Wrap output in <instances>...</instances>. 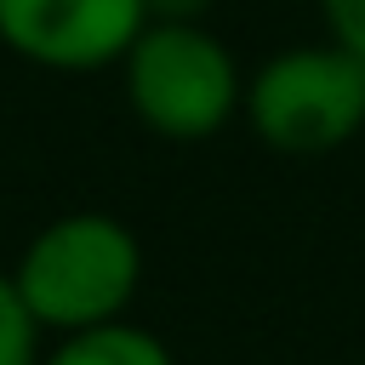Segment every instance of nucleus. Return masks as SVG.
Here are the masks:
<instances>
[{"mask_svg":"<svg viewBox=\"0 0 365 365\" xmlns=\"http://www.w3.org/2000/svg\"><path fill=\"white\" fill-rule=\"evenodd\" d=\"M40 365H177V359L148 325H131L120 314V319H103V325L63 331L57 348Z\"/></svg>","mask_w":365,"mask_h":365,"instance_id":"nucleus-5","label":"nucleus"},{"mask_svg":"<svg viewBox=\"0 0 365 365\" xmlns=\"http://www.w3.org/2000/svg\"><path fill=\"white\" fill-rule=\"evenodd\" d=\"M143 23V0H0V46L46 74L120 68Z\"/></svg>","mask_w":365,"mask_h":365,"instance_id":"nucleus-4","label":"nucleus"},{"mask_svg":"<svg viewBox=\"0 0 365 365\" xmlns=\"http://www.w3.org/2000/svg\"><path fill=\"white\" fill-rule=\"evenodd\" d=\"M143 6H148V23H205L217 0H143Z\"/></svg>","mask_w":365,"mask_h":365,"instance_id":"nucleus-8","label":"nucleus"},{"mask_svg":"<svg viewBox=\"0 0 365 365\" xmlns=\"http://www.w3.org/2000/svg\"><path fill=\"white\" fill-rule=\"evenodd\" d=\"M125 103L165 143H205L245 114V74L205 23H143L120 57Z\"/></svg>","mask_w":365,"mask_h":365,"instance_id":"nucleus-2","label":"nucleus"},{"mask_svg":"<svg viewBox=\"0 0 365 365\" xmlns=\"http://www.w3.org/2000/svg\"><path fill=\"white\" fill-rule=\"evenodd\" d=\"M40 331H80L120 319L143 285V240L108 211L51 217L11 268Z\"/></svg>","mask_w":365,"mask_h":365,"instance_id":"nucleus-1","label":"nucleus"},{"mask_svg":"<svg viewBox=\"0 0 365 365\" xmlns=\"http://www.w3.org/2000/svg\"><path fill=\"white\" fill-rule=\"evenodd\" d=\"M319 23L336 46L365 57V0H319Z\"/></svg>","mask_w":365,"mask_h":365,"instance_id":"nucleus-7","label":"nucleus"},{"mask_svg":"<svg viewBox=\"0 0 365 365\" xmlns=\"http://www.w3.org/2000/svg\"><path fill=\"white\" fill-rule=\"evenodd\" d=\"M245 120L274 154H336L365 131V57H354L331 34L262 57L245 80Z\"/></svg>","mask_w":365,"mask_h":365,"instance_id":"nucleus-3","label":"nucleus"},{"mask_svg":"<svg viewBox=\"0 0 365 365\" xmlns=\"http://www.w3.org/2000/svg\"><path fill=\"white\" fill-rule=\"evenodd\" d=\"M0 365H40V319L29 314L6 268H0Z\"/></svg>","mask_w":365,"mask_h":365,"instance_id":"nucleus-6","label":"nucleus"}]
</instances>
